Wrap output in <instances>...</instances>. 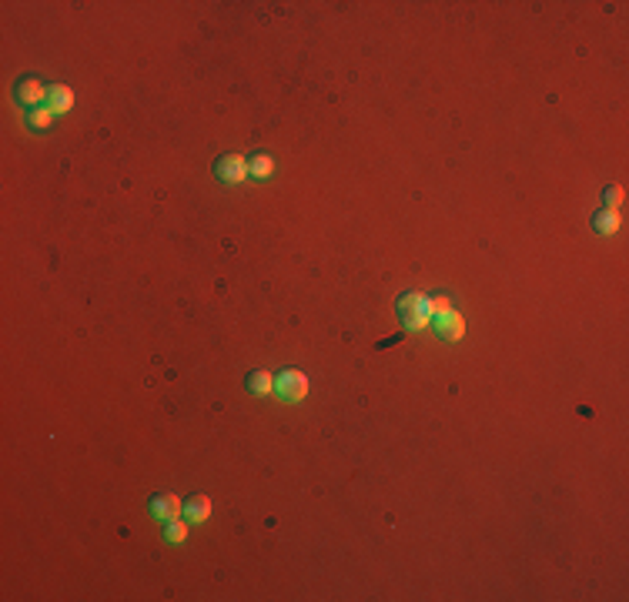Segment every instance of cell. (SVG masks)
<instances>
[{
	"instance_id": "cell-1",
	"label": "cell",
	"mask_w": 629,
	"mask_h": 602,
	"mask_svg": "<svg viewBox=\"0 0 629 602\" xmlns=\"http://www.w3.org/2000/svg\"><path fill=\"white\" fill-rule=\"evenodd\" d=\"M399 311H402V322L408 331H422L428 328L432 315H428V298L419 295V291H408L402 301H399Z\"/></svg>"
},
{
	"instance_id": "cell-2",
	"label": "cell",
	"mask_w": 629,
	"mask_h": 602,
	"mask_svg": "<svg viewBox=\"0 0 629 602\" xmlns=\"http://www.w3.org/2000/svg\"><path fill=\"white\" fill-rule=\"evenodd\" d=\"M278 395L288 401H302L305 395H308V378H305V372H298V368H288L285 375L275 381Z\"/></svg>"
},
{
	"instance_id": "cell-3",
	"label": "cell",
	"mask_w": 629,
	"mask_h": 602,
	"mask_svg": "<svg viewBox=\"0 0 629 602\" xmlns=\"http://www.w3.org/2000/svg\"><path fill=\"white\" fill-rule=\"evenodd\" d=\"M248 171H252V168L245 164V157H241V154H228V157H221V161H218V175L225 177L228 184H238V181H245V177H248Z\"/></svg>"
},
{
	"instance_id": "cell-4",
	"label": "cell",
	"mask_w": 629,
	"mask_h": 602,
	"mask_svg": "<svg viewBox=\"0 0 629 602\" xmlns=\"http://www.w3.org/2000/svg\"><path fill=\"white\" fill-rule=\"evenodd\" d=\"M151 512L157 519H164V522H171V519H181V499L171 495V492H164V495H154L151 499Z\"/></svg>"
},
{
	"instance_id": "cell-5",
	"label": "cell",
	"mask_w": 629,
	"mask_h": 602,
	"mask_svg": "<svg viewBox=\"0 0 629 602\" xmlns=\"http://www.w3.org/2000/svg\"><path fill=\"white\" fill-rule=\"evenodd\" d=\"M435 325H439V335H442V338H449V342H459V338L465 335V318H462L455 308L449 311V315L435 318Z\"/></svg>"
},
{
	"instance_id": "cell-6",
	"label": "cell",
	"mask_w": 629,
	"mask_h": 602,
	"mask_svg": "<svg viewBox=\"0 0 629 602\" xmlns=\"http://www.w3.org/2000/svg\"><path fill=\"white\" fill-rule=\"evenodd\" d=\"M47 94H51V87H44L37 77H27V80H21V87H17V98L24 100V104H41Z\"/></svg>"
},
{
	"instance_id": "cell-7",
	"label": "cell",
	"mask_w": 629,
	"mask_h": 602,
	"mask_svg": "<svg viewBox=\"0 0 629 602\" xmlns=\"http://www.w3.org/2000/svg\"><path fill=\"white\" fill-rule=\"evenodd\" d=\"M47 100H51L54 114H64V111H71V107H74V94H71V87H64V84H54L51 94H47Z\"/></svg>"
},
{
	"instance_id": "cell-8",
	"label": "cell",
	"mask_w": 629,
	"mask_h": 602,
	"mask_svg": "<svg viewBox=\"0 0 629 602\" xmlns=\"http://www.w3.org/2000/svg\"><path fill=\"white\" fill-rule=\"evenodd\" d=\"M184 515H188L191 522H204V519L211 515V499H208V495H191L188 505H184Z\"/></svg>"
},
{
	"instance_id": "cell-9",
	"label": "cell",
	"mask_w": 629,
	"mask_h": 602,
	"mask_svg": "<svg viewBox=\"0 0 629 602\" xmlns=\"http://www.w3.org/2000/svg\"><path fill=\"white\" fill-rule=\"evenodd\" d=\"M248 381H252V392H258V395H268L275 388V378L268 375V372H254Z\"/></svg>"
},
{
	"instance_id": "cell-10",
	"label": "cell",
	"mask_w": 629,
	"mask_h": 602,
	"mask_svg": "<svg viewBox=\"0 0 629 602\" xmlns=\"http://www.w3.org/2000/svg\"><path fill=\"white\" fill-rule=\"evenodd\" d=\"M51 124H54L51 107H37V111L30 114V127H34V131H44V127H51Z\"/></svg>"
},
{
	"instance_id": "cell-11",
	"label": "cell",
	"mask_w": 629,
	"mask_h": 602,
	"mask_svg": "<svg viewBox=\"0 0 629 602\" xmlns=\"http://www.w3.org/2000/svg\"><path fill=\"white\" fill-rule=\"evenodd\" d=\"M449 311H452V301L445 298V295L428 298V315H432V318H442V315H449Z\"/></svg>"
},
{
	"instance_id": "cell-12",
	"label": "cell",
	"mask_w": 629,
	"mask_h": 602,
	"mask_svg": "<svg viewBox=\"0 0 629 602\" xmlns=\"http://www.w3.org/2000/svg\"><path fill=\"white\" fill-rule=\"evenodd\" d=\"M272 171H275V161L268 157V154H258L252 161V175H258V177H272Z\"/></svg>"
},
{
	"instance_id": "cell-13",
	"label": "cell",
	"mask_w": 629,
	"mask_h": 602,
	"mask_svg": "<svg viewBox=\"0 0 629 602\" xmlns=\"http://www.w3.org/2000/svg\"><path fill=\"white\" fill-rule=\"evenodd\" d=\"M164 535H168V542H184V539H188V526H184L181 519H171Z\"/></svg>"
},
{
	"instance_id": "cell-14",
	"label": "cell",
	"mask_w": 629,
	"mask_h": 602,
	"mask_svg": "<svg viewBox=\"0 0 629 602\" xmlns=\"http://www.w3.org/2000/svg\"><path fill=\"white\" fill-rule=\"evenodd\" d=\"M616 227H619V214H616V211H603V214H599V231H609V234H613Z\"/></svg>"
},
{
	"instance_id": "cell-15",
	"label": "cell",
	"mask_w": 629,
	"mask_h": 602,
	"mask_svg": "<svg viewBox=\"0 0 629 602\" xmlns=\"http://www.w3.org/2000/svg\"><path fill=\"white\" fill-rule=\"evenodd\" d=\"M606 201H609L613 208H616V204H623V188H609V191H606Z\"/></svg>"
}]
</instances>
